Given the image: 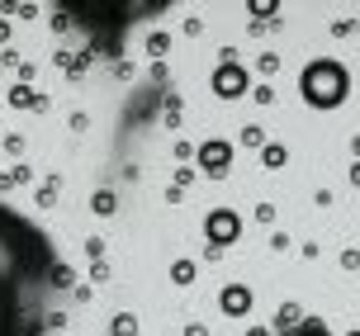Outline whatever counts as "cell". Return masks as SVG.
Wrapping results in <instances>:
<instances>
[{
	"label": "cell",
	"instance_id": "32",
	"mask_svg": "<svg viewBox=\"0 0 360 336\" xmlns=\"http://www.w3.org/2000/svg\"><path fill=\"white\" fill-rule=\"evenodd\" d=\"M346 336H360V332H356V327H351V332H346Z\"/></svg>",
	"mask_w": 360,
	"mask_h": 336
},
{
	"label": "cell",
	"instance_id": "6",
	"mask_svg": "<svg viewBox=\"0 0 360 336\" xmlns=\"http://www.w3.org/2000/svg\"><path fill=\"white\" fill-rule=\"evenodd\" d=\"M218 308H223V318H247L252 313V289L247 284H223L218 289Z\"/></svg>",
	"mask_w": 360,
	"mask_h": 336
},
{
	"label": "cell",
	"instance_id": "13",
	"mask_svg": "<svg viewBox=\"0 0 360 336\" xmlns=\"http://www.w3.org/2000/svg\"><path fill=\"white\" fill-rule=\"evenodd\" d=\"M195 275H199V266H195V261H185V256L171 266V284H195Z\"/></svg>",
	"mask_w": 360,
	"mask_h": 336
},
{
	"label": "cell",
	"instance_id": "17",
	"mask_svg": "<svg viewBox=\"0 0 360 336\" xmlns=\"http://www.w3.org/2000/svg\"><path fill=\"white\" fill-rule=\"evenodd\" d=\"M24 180H29V166H15V171H5V176H0V195H5V190H15V185H24Z\"/></svg>",
	"mask_w": 360,
	"mask_h": 336
},
{
	"label": "cell",
	"instance_id": "15",
	"mask_svg": "<svg viewBox=\"0 0 360 336\" xmlns=\"http://www.w3.org/2000/svg\"><path fill=\"white\" fill-rule=\"evenodd\" d=\"M109 336H138V318L133 313H119V318L109 322Z\"/></svg>",
	"mask_w": 360,
	"mask_h": 336
},
{
	"label": "cell",
	"instance_id": "5",
	"mask_svg": "<svg viewBox=\"0 0 360 336\" xmlns=\"http://www.w3.org/2000/svg\"><path fill=\"white\" fill-rule=\"evenodd\" d=\"M233 142H223V138H209V142H199V171L209 180H223L228 171H233Z\"/></svg>",
	"mask_w": 360,
	"mask_h": 336
},
{
	"label": "cell",
	"instance_id": "22",
	"mask_svg": "<svg viewBox=\"0 0 360 336\" xmlns=\"http://www.w3.org/2000/svg\"><path fill=\"white\" fill-rule=\"evenodd\" d=\"M256 67L270 76V71H280V57H275V53H261V62H256Z\"/></svg>",
	"mask_w": 360,
	"mask_h": 336
},
{
	"label": "cell",
	"instance_id": "7",
	"mask_svg": "<svg viewBox=\"0 0 360 336\" xmlns=\"http://www.w3.org/2000/svg\"><path fill=\"white\" fill-rule=\"evenodd\" d=\"M10 105L15 109H48V95H38L29 81H19V86H10Z\"/></svg>",
	"mask_w": 360,
	"mask_h": 336
},
{
	"label": "cell",
	"instance_id": "30",
	"mask_svg": "<svg viewBox=\"0 0 360 336\" xmlns=\"http://www.w3.org/2000/svg\"><path fill=\"white\" fill-rule=\"evenodd\" d=\"M351 152H356V161H360V133H356V138H351Z\"/></svg>",
	"mask_w": 360,
	"mask_h": 336
},
{
	"label": "cell",
	"instance_id": "11",
	"mask_svg": "<svg viewBox=\"0 0 360 336\" xmlns=\"http://www.w3.org/2000/svg\"><path fill=\"white\" fill-rule=\"evenodd\" d=\"M280 336H332V327H327L323 318H304L294 332H280Z\"/></svg>",
	"mask_w": 360,
	"mask_h": 336
},
{
	"label": "cell",
	"instance_id": "3",
	"mask_svg": "<svg viewBox=\"0 0 360 336\" xmlns=\"http://www.w3.org/2000/svg\"><path fill=\"white\" fill-rule=\"evenodd\" d=\"M209 90L218 100H242V95H252V76L242 62H218L214 76H209Z\"/></svg>",
	"mask_w": 360,
	"mask_h": 336
},
{
	"label": "cell",
	"instance_id": "9",
	"mask_svg": "<svg viewBox=\"0 0 360 336\" xmlns=\"http://www.w3.org/2000/svg\"><path fill=\"white\" fill-rule=\"evenodd\" d=\"M285 161H289V147H285V142H266V147H261V166H266V171H280Z\"/></svg>",
	"mask_w": 360,
	"mask_h": 336
},
{
	"label": "cell",
	"instance_id": "19",
	"mask_svg": "<svg viewBox=\"0 0 360 336\" xmlns=\"http://www.w3.org/2000/svg\"><path fill=\"white\" fill-rule=\"evenodd\" d=\"M53 199H57V180H48V185H38V204H43V209H48Z\"/></svg>",
	"mask_w": 360,
	"mask_h": 336
},
{
	"label": "cell",
	"instance_id": "28",
	"mask_svg": "<svg viewBox=\"0 0 360 336\" xmlns=\"http://www.w3.org/2000/svg\"><path fill=\"white\" fill-rule=\"evenodd\" d=\"M185 336H209V327H199V322H190V327H185Z\"/></svg>",
	"mask_w": 360,
	"mask_h": 336
},
{
	"label": "cell",
	"instance_id": "14",
	"mask_svg": "<svg viewBox=\"0 0 360 336\" xmlns=\"http://www.w3.org/2000/svg\"><path fill=\"white\" fill-rule=\"evenodd\" d=\"M147 53H152L157 62H162V57L171 53V34H166V29H157V34H147Z\"/></svg>",
	"mask_w": 360,
	"mask_h": 336
},
{
	"label": "cell",
	"instance_id": "4",
	"mask_svg": "<svg viewBox=\"0 0 360 336\" xmlns=\"http://www.w3.org/2000/svg\"><path fill=\"white\" fill-rule=\"evenodd\" d=\"M204 237H209V247L228 251L242 237V218H237V209H209V218H204Z\"/></svg>",
	"mask_w": 360,
	"mask_h": 336
},
{
	"label": "cell",
	"instance_id": "23",
	"mask_svg": "<svg viewBox=\"0 0 360 336\" xmlns=\"http://www.w3.org/2000/svg\"><path fill=\"white\" fill-rule=\"evenodd\" d=\"M342 266H346V270H360V251H356V247L342 251Z\"/></svg>",
	"mask_w": 360,
	"mask_h": 336
},
{
	"label": "cell",
	"instance_id": "8",
	"mask_svg": "<svg viewBox=\"0 0 360 336\" xmlns=\"http://www.w3.org/2000/svg\"><path fill=\"white\" fill-rule=\"evenodd\" d=\"M304 318H308V313L299 308V303H280V308H275V336H280V332H294Z\"/></svg>",
	"mask_w": 360,
	"mask_h": 336
},
{
	"label": "cell",
	"instance_id": "12",
	"mask_svg": "<svg viewBox=\"0 0 360 336\" xmlns=\"http://www.w3.org/2000/svg\"><path fill=\"white\" fill-rule=\"evenodd\" d=\"M90 209L100 213V218H109V213L119 209V199H114V190H95V195H90Z\"/></svg>",
	"mask_w": 360,
	"mask_h": 336
},
{
	"label": "cell",
	"instance_id": "25",
	"mask_svg": "<svg viewBox=\"0 0 360 336\" xmlns=\"http://www.w3.org/2000/svg\"><path fill=\"white\" fill-rule=\"evenodd\" d=\"M190 180H195V166H180V171H176V190H185Z\"/></svg>",
	"mask_w": 360,
	"mask_h": 336
},
{
	"label": "cell",
	"instance_id": "18",
	"mask_svg": "<svg viewBox=\"0 0 360 336\" xmlns=\"http://www.w3.org/2000/svg\"><path fill=\"white\" fill-rule=\"evenodd\" d=\"M252 15H261V24H266L270 15H280V5H270V0H252Z\"/></svg>",
	"mask_w": 360,
	"mask_h": 336
},
{
	"label": "cell",
	"instance_id": "24",
	"mask_svg": "<svg viewBox=\"0 0 360 336\" xmlns=\"http://www.w3.org/2000/svg\"><path fill=\"white\" fill-rule=\"evenodd\" d=\"M86 256H90V261H100V256H105V242H100V237H90V242H86Z\"/></svg>",
	"mask_w": 360,
	"mask_h": 336
},
{
	"label": "cell",
	"instance_id": "27",
	"mask_svg": "<svg viewBox=\"0 0 360 336\" xmlns=\"http://www.w3.org/2000/svg\"><path fill=\"white\" fill-rule=\"evenodd\" d=\"M5 43H10V19L0 15V48H5Z\"/></svg>",
	"mask_w": 360,
	"mask_h": 336
},
{
	"label": "cell",
	"instance_id": "21",
	"mask_svg": "<svg viewBox=\"0 0 360 336\" xmlns=\"http://www.w3.org/2000/svg\"><path fill=\"white\" fill-rule=\"evenodd\" d=\"M252 100H256V105H270V100H275V90H270V86H252Z\"/></svg>",
	"mask_w": 360,
	"mask_h": 336
},
{
	"label": "cell",
	"instance_id": "31",
	"mask_svg": "<svg viewBox=\"0 0 360 336\" xmlns=\"http://www.w3.org/2000/svg\"><path fill=\"white\" fill-rule=\"evenodd\" d=\"M247 336H270V332H266V327H252V332H247Z\"/></svg>",
	"mask_w": 360,
	"mask_h": 336
},
{
	"label": "cell",
	"instance_id": "29",
	"mask_svg": "<svg viewBox=\"0 0 360 336\" xmlns=\"http://www.w3.org/2000/svg\"><path fill=\"white\" fill-rule=\"evenodd\" d=\"M351 185L360 190V161H351Z\"/></svg>",
	"mask_w": 360,
	"mask_h": 336
},
{
	"label": "cell",
	"instance_id": "2",
	"mask_svg": "<svg viewBox=\"0 0 360 336\" xmlns=\"http://www.w3.org/2000/svg\"><path fill=\"white\" fill-rule=\"evenodd\" d=\"M299 95H304L308 109H337V105H346V95H351V71H346L337 57H313V62L299 71Z\"/></svg>",
	"mask_w": 360,
	"mask_h": 336
},
{
	"label": "cell",
	"instance_id": "20",
	"mask_svg": "<svg viewBox=\"0 0 360 336\" xmlns=\"http://www.w3.org/2000/svg\"><path fill=\"white\" fill-rule=\"evenodd\" d=\"M332 34H337V38H351V34H356V19H337V24H332Z\"/></svg>",
	"mask_w": 360,
	"mask_h": 336
},
{
	"label": "cell",
	"instance_id": "16",
	"mask_svg": "<svg viewBox=\"0 0 360 336\" xmlns=\"http://www.w3.org/2000/svg\"><path fill=\"white\" fill-rule=\"evenodd\" d=\"M242 147H256V152H261V147H266V128L247 124V128H242Z\"/></svg>",
	"mask_w": 360,
	"mask_h": 336
},
{
	"label": "cell",
	"instance_id": "26",
	"mask_svg": "<svg viewBox=\"0 0 360 336\" xmlns=\"http://www.w3.org/2000/svg\"><path fill=\"white\" fill-rule=\"evenodd\" d=\"M5 152H10V157H19V152H24V138H19V133H10V138H5Z\"/></svg>",
	"mask_w": 360,
	"mask_h": 336
},
{
	"label": "cell",
	"instance_id": "10",
	"mask_svg": "<svg viewBox=\"0 0 360 336\" xmlns=\"http://www.w3.org/2000/svg\"><path fill=\"white\" fill-rule=\"evenodd\" d=\"M48 280H53V289H57V294H67V289H76V270L67 266V261H57Z\"/></svg>",
	"mask_w": 360,
	"mask_h": 336
},
{
	"label": "cell",
	"instance_id": "1",
	"mask_svg": "<svg viewBox=\"0 0 360 336\" xmlns=\"http://www.w3.org/2000/svg\"><path fill=\"white\" fill-rule=\"evenodd\" d=\"M53 242L0 204V336H43L57 313L43 308L53 289Z\"/></svg>",
	"mask_w": 360,
	"mask_h": 336
}]
</instances>
